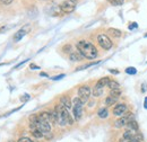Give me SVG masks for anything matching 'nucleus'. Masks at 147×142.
<instances>
[{
    "instance_id": "f257e3e1",
    "label": "nucleus",
    "mask_w": 147,
    "mask_h": 142,
    "mask_svg": "<svg viewBox=\"0 0 147 142\" xmlns=\"http://www.w3.org/2000/svg\"><path fill=\"white\" fill-rule=\"evenodd\" d=\"M76 48H77V51H79L83 57L89 60H94L98 55V51L96 46L87 41H79L76 44Z\"/></svg>"
},
{
    "instance_id": "f03ea898",
    "label": "nucleus",
    "mask_w": 147,
    "mask_h": 142,
    "mask_svg": "<svg viewBox=\"0 0 147 142\" xmlns=\"http://www.w3.org/2000/svg\"><path fill=\"white\" fill-rule=\"evenodd\" d=\"M83 103L80 102V99L77 97H75L73 99V113H74V120L79 121L82 118L83 115Z\"/></svg>"
},
{
    "instance_id": "7ed1b4c3",
    "label": "nucleus",
    "mask_w": 147,
    "mask_h": 142,
    "mask_svg": "<svg viewBox=\"0 0 147 142\" xmlns=\"http://www.w3.org/2000/svg\"><path fill=\"white\" fill-rule=\"evenodd\" d=\"M92 94V89L87 85H83L78 88V98L83 104H86L89 99V96Z\"/></svg>"
},
{
    "instance_id": "20e7f679",
    "label": "nucleus",
    "mask_w": 147,
    "mask_h": 142,
    "mask_svg": "<svg viewBox=\"0 0 147 142\" xmlns=\"http://www.w3.org/2000/svg\"><path fill=\"white\" fill-rule=\"evenodd\" d=\"M97 43L100 44V46L103 49V50H110L112 49L113 46V43L112 41L110 40V37L105 34H98L97 35Z\"/></svg>"
},
{
    "instance_id": "39448f33",
    "label": "nucleus",
    "mask_w": 147,
    "mask_h": 142,
    "mask_svg": "<svg viewBox=\"0 0 147 142\" xmlns=\"http://www.w3.org/2000/svg\"><path fill=\"white\" fill-rule=\"evenodd\" d=\"M77 2V0H65L60 3V8L63 14H70L76 9Z\"/></svg>"
},
{
    "instance_id": "423d86ee",
    "label": "nucleus",
    "mask_w": 147,
    "mask_h": 142,
    "mask_svg": "<svg viewBox=\"0 0 147 142\" xmlns=\"http://www.w3.org/2000/svg\"><path fill=\"white\" fill-rule=\"evenodd\" d=\"M135 120V115L134 114H128V115H124V116H121L119 117L117 121L114 122V127L116 129H121V127H126L127 124L131 121Z\"/></svg>"
},
{
    "instance_id": "0eeeda50",
    "label": "nucleus",
    "mask_w": 147,
    "mask_h": 142,
    "mask_svg": "<svg viewBox=\"0 0 147 142\" xmlns=\"http://www.w3.org/2000/svg\"><path fill=\"white\" fill-rule=\"evenodd\" d=\"M37 127L43 132V133H50L51 132V123L47 122L42 118L39 117V122H37Z\"/></svg>"
},
{
    "instance_id": "6e6552de",
    "label": "nucleus",
    "mask_w": 147,
    "mask_h": 142,
    "mask_svg": "<svg viewBox=\"0 0 147 142\" xmlns=\"http://www.w3.org/2000/svg\"><path fill=\"white\" fill-rule=\"evenodd\" d=\"M127 110H128V107L126 104H118L113 108V115L118 116V117H121L127 113Z\"/></svg>"
},
{
    "instance_id": "1a4fd4ad",
    "label": "nucleus",
    "mask_w": 147,
    "mask_h": 142,
    "mask_svg": "<svg viewBox=\"0 0 147 142\" xmlns=\"http://www.w3.org/2000/svg\"><path fill=\"white\" fill-rule=\"evenodd\" d=\"M29 32V25H26L25 27H23V28H21L15 35H14V42H18L19 40H22L27 33Z\"/></svg>"
},
{
    "instance_id": "9d476101",
    "label": "nucleus",
    "mask_w": 147,
    "mask_h": 142,
    "mask_svg": "<svg viewBox=\"0 0 147 142\" xmlns=\"http://www.w3.org/2000/svg\"><path fill=\"white\" fill-rule=\"evenodd\" d=\"M138 130H139V126H138V123L135 120L129 122L126 126V131H130V132H134V133H137Z\"/></svg>"
},
{
    "instance_id": "9b49d317",
    "label": "nucleus",
    "mask_w": 147,
    "mask_h": 142,
    "mask_svg": "<svg viewBox=\"0 0 147 142\" xmlns=\"http://www.w3.org/2000/svg\"><path fill=\"white\" fill-rule=\"evenodd\" d=\"M60 104L63 105L67 110L73 108V102L70 100V97H68V96H62V97L60 98Z\"/></svg>"
},
{
    "instance_id": "f8f14e48",
    "label": "nucleus",
    "mask_w": 147,
    "mask_h": 142,
    "mask_svg": "<svg viewBox=\"0 0 147 142\" xmlns=\"http://www.w3.org/2000/svg\"><path fill=\"white\" fill-rule=\"evenodd\" d=\"M83 57H84L80 54L79 51H75V52H71V53L69 54V59H70V61H73V62H78V61H80Z\"/></svg>"
},
{
    "instance_id": "ddd939ff",
    "label": "nucleus",
    "mask_w": 147,
    "mask_h": 142,
    "mask_svg": "<svg viewBox=\"0 0 147 142\" xmlns=\"http://www.w3.org/2000/svg\"><path fill=\"white\" fill-rule=\"evenodd\" d=\"M49 14H50L51 16H56V17H57V16H60V15L62 14V10H61V8H60V5H59V6L53 5Z\"/></svg>"
},
{
    "instance_id": "4468645a",
    "label": "nucleus",
    "mask_w": 147,
    "mask_h": 142,
    "mask_svg": "<svg viewBox=\"0 0 147 142\" xmlns=\"http://www.w3.org/2000/svg\"><path fill=\"white\" fill-rule=\"evenodd\" d=\"M103 91H104V88L94 86V88H93V90H92V95H93L94 97H100V96L103 95Z\"/></svg>"
},
{
    "instance_id": "2eb2a0df",
    "label": "nucleus",
    "mask_w": 147,
    "mask_h": 142,
    "mask_svg": "<svg viewBox=\"0 0 147 142\" xmlns=\"http://www.w3.org/2000/svg\"><path fill=\"white\" fill-rule=\"evenodd\" d=\"M97 116L100 118H106L109 116V111L106 107H101L98 111H97Z\"/></svg>"
},
{
    "instance_id": "dca6fc26",
    "label": "nucleus",
    "mask_w": 147,
    "mask_h": 142,
    "mask_svg": "<svg viewBox=\"0 0 147 142\" xmlns=\"http://www.w3.org/2000/svg\"><path fill=\"white\" fill-rule=\"evenodd\" d=\"M31 132H32V135H33L34 138H36V139H42V138H44V133H43L39 127L35 129V130H32Z\"/></svg>"
},
{
    "instance_id": "f3484780",
    "label": "nucleus",
    "mask_w": 147,
    "mask_h": 142,
    "mask_svg": "<svg viewBox=\"0 0 147 142\" xmlns=\"http://www.w3.org/2000/svg\"><path fill=\"white\" fill-rule=\"evenodd\" d=\"M118 99H119V98L112 97V96L109 95V96L105 98V105H106V106H112V105H114V104L117 103Z\"/></svg>"
},
{
    "instance_id": "a211bd4d",
    "label": "nucleus",
    "mask_w": 147,
    "mask_h": 142,
    "mask_svg": "<svg viewBox=\"0 0 147 142\" xmlns=\"http://www.w3.org/2000/svg\"><path fill=\"white\" fill-rule=\"evenodd\" d=\"M109 34H111L113 37H120L121 35H122V33H121V30H119V29L117 28H109Z\"/></svg>"
},
{
    "instance_id": "6ab92c4d",
    "label": "nucleus",
    "mask_w": 147,
    "mask_h": 142,
    "mask_svg": "<svg viewBox=\"0 0 147 142\" xmlns=\"http://www.w3.org/2000/svg\"><path fill=\"white\" fill-rule=\"evenodd\" d=\"M121 89L120 88H118V89H111L110 90V96H112V97H116V98H119L120 96H121Z\"/></svg>"
},
{
    "instance_id": "aec40b11",
    "label": "nucleus",
    "mask_w": 147,
    "mask_h": 142,
    "mask_svg": "<svg viewBox=\"0 0 147 142\" xmlns=\"http://www.w3.org/2000/svg\"><path fill=\"white\" fill-rule=\"evenodd\" d=\"M108 87H109L110 90H111V89H118V88H120V85H119L118 81L110 79V81H109V84H108Z\"/></svg>"
},
{
    "instance_id": "412c9836",
    "label": "nucleus",
    "mask_w": 147,
    "mask_h": 142,
    "mask_svg": "<svg viewBox=\"0 0 147 142\" xmlns=\"http://www.w3.org/2000/svg\"><path fill=\"white\" fill-rule=\"evenodd\" d=\"M97 63H98V62H90V63H87V64H83V65L76 68V71H79V70H83V69L89 68V67H92V65H94V64H97Z\"/></svg>"
},
{
    "instance_id": "4be33fe9",
    "label": "nucleus",
    "mask_w": 147,
    "mask_h": 142,
    "mask_svg": "<svg viewBox=\"0 0 147 142\" xmlns=\"http://www.w3.org/2000/svg\"><path fill=\"white\" fill-rule=\"evenodd\" d=\"M106 1L112 6H121L124 2V0H106Z\"/></svg>"
},
{
    "instance_id": "5701e85b",
    "label": "nucleus",
    "mask_w": 147,
    "mask_h": 142,
    "mask_svg": "<svg viewBox=\"0 0 147 142\" xmlns=\"http://www.w3.org/2000/svg\"><path fill=\"white\" fill-rule=\"evenodd\" d=\"M126 73H128V75H136L137 73V70L134 67H128L126 69Z\"/></svg>"
},
{
    "instance_id": "b1692460",
    "label": "nucleus",
    "mask_w": 147,
    "mask_h": 142,
    "mask_svg": "<svg viewBox=\"0 0 147 142\" xmlns=\"http://www.w3.org/2000/svg\"><path fill=\"white\" fill-rule=\"evenodd\" d=\"M62 50H63V52H67V53L70 54V53H71V45H70V44H67V45L63 46Z\"/></svg>"
},
{
    "instance_id": "393cba45",
    "label": "nucleus",
    "mask_w": 147,
    "mask_h": 142,
    "mask_svg": "<svg viewBox=\"0 0 147 142\" xmlns=\"http://www.w3.org/2000/svg\"><path fill=\"white\" fill-rule=\"evenodd\" d=\"M18 142H36V141H33V140H31L29 138H26V137H24V138H21Z\"/></svg>"
},
{
    "instance_id": "a878e982",
    "label": "nucleus",
    "mask_w": 147,
    "mask_h": 142,
    "mask_svg": "<svg viewBox=\"0 0 147 142\" xmlns=\"http://www.w3.org/2000/svg\"><path fill=\"white\" fill-rule=\"evenodd\" d=\"M13 1H14V0H0V2L3 3V5H10Z\"/></svg>"
},
{
    "instance_id": "bb28decb",
    "label": "nucleus",
    "mask_w": 147,
    "mask_h": 142,
    "mask_svg": "<svg viewBox=\"0 0 147 142\" xmlns=\"http://www.w3.org/2000/svg\"><path fill=\"white\" fill-rule=\"evenodd\" d=\"M138 27V25H137V23H131L130 25H129V29H135Z\"/></svg>"
},
{
    "instance_id": "cd10ccee",
    "label": "nucleus",
    "mask_w": 147,
    "mask_h": 142,
    "mask_svg": "<svg viewBox=\"0 0 147 142\" xmlns=\"http://www.w3.org/2000/svg\"><path fill=\"white\" fill-rule=\"evenodd\" d=\"M63 77H65V75H60V76H57V77H53L52 80H59V79H61V78H63Z\"/></svg>"
},
{
    "instance_id": "c85d7f7f",
    "label": "nucleus",
    "mask_w": 147,
    "mask_h": 142,
    "mask_svg": "<svg viewBox=\"0 0 147 142\" xmlns=\"http://www.w3.org/2000/svg\"><path fill=\"white\" fill-rule=\"evenodd\" d=\"M147 90V84H143L142 86V92H145Z\"/></svg>"
},
{
    "instance_id": "c756f323",
    "label": "nucleus",
    "mask_w": 147,
    "mask_h": 142,
    "mask_svg": "<svg viewBox=\"0 0 147 142\" xmlns=\"http://www.w3.org/2000/svg\"><path fill=\"white\" fill-rule=\"evenodd\" d=\"M109 71H110L111 73H114V75H118V73H119V71H118V70H114V69H110Z\"/></svg>"
},
{
    "instance_id": "7c9ffc66",
    "label": "nucleus",
    "mask_w": 147,
    "mask_h": 142,
    "mask_svg": "<svg viewBox=\"0 0 147 142\" xmlns=\"http://www.w3.org/2000/svg\"><path fill=\"white\" fill-rule=\"evenodd\" d=\"M29 95H25V96H23L21 99H23V100H27V99H29Z\"/></svg>"
},
{
    "instance_id": "2f4dec72",
    "label": "nucleus",
    "mask_w": 147,
    "mask_h": 142,
    "mask_svg": "<svg viewBox=\"0 0 147 142\" xmlns=\"http://www.w3.org/2000/svg\"><path fill=\"white\" fill-rule=\"evenodd\" d=\"M144 107L147 110V97H145V102H144Z\"/></svg>"
},
{
    "instance_id": "473e14b6",
    "label": "nucleus",
    "mask_w": 147,
    "mask_h": 142,
    "mask_svg": "<svg viewBox=\"0 0 147 142\" xmlns=\"http://www.w3.org/2000/svg\"><path fill=\"white\" fill-rule=\"evenodd\" d=\"M31 69H39L37 65H34V64H31Z\"/></svg>"
},
{
    "instance_id": "72a5a7b5",
    "label": "nucleus",
    "mask_w": 147,
    "mask_h": 142,
    "mask_svg": "<svg viewBox=\"0 0 147 142\" xmlns=\"http://www.w3.org/2000/svg\"><path fill=\"white\" fill-rule=\"evenodd\" d=\"M145 36H146V37H147V34H146V35H145Z\"/></svg>"
}]
</instances>
